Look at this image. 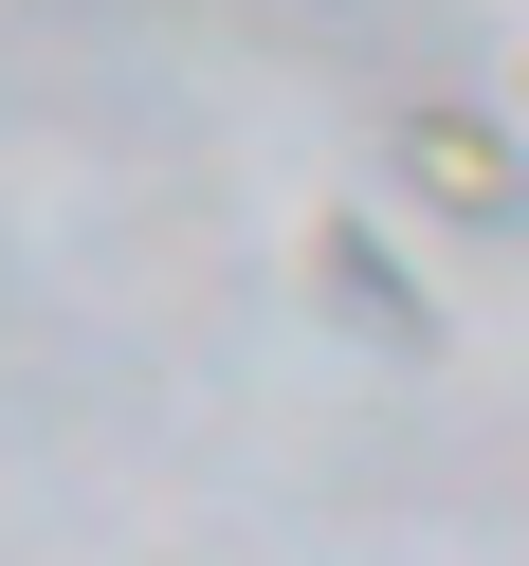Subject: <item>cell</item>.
<instances>
[{
  "instance_id": "cell-1",
  "label": "cell",
  "mask_w": 529,
  "mask_h": 566,
  "mask_svg": "<svg viewBox=\"0 0 529 566\" xmlns=\"http://www.w3.org/2000/svg\"><path fill=\"white\" fill-rule=\"evenodd\" d=\"M293 274H310V311H329L347 347H383V366H438V293H420V256L366 220V201H310V238H293Z\"/></svg>"
},
{
  "instance_id": "cell-2",
  "label": "cell",
  "mask_w": 529,
  "mask_h": 566,
  "mask_svg": "<svg viewBox=\"0 0 529 566\" xmlns=\"http://www.w3.org/2000/svg\"><path fill=\"white\" fill-rule=\"evenodd\" d=\"M383 165H402V201H420V220H456V238H511V220H529L511 128H493V111H402V128H383Z\"/></svg>"
}]
</instances>
